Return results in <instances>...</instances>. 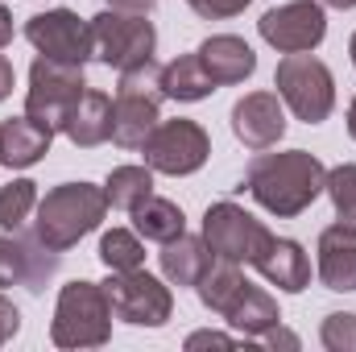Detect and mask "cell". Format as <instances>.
Returning <instances> with one entry per match:
<instances>
[{
	"mask_svg": "<svg viewBox=\"0 0 356 352\" xmlns=\"http://www.w3.org/2000/svg\"><path fill=\"white\" fill-rule=\"evenodd\" d=\"M327 170L315 154L307 150H286V154H257L245 170L249 195L277 220L302 216L319 195H323Z\"/></svg>",
	"mask_w": 356,
	"mask_h": 352,
	"instance_id": "cell-1",
	"label": "cell"
},
{
	"mask_svg": "<svg viewBox=\"0 0 356 352\" xmlns=\"http://www.w3.org/2000/svg\"><path fill=\"white\" fill-rule=\"evenodd\" d=\"M108 211V195L95 182H63L54 191H46L38 199V220H33V237L58 253L75 249L88 232L104 224Z\"/></svg>",
	"mask_w": 356,
	"mask_h": 352,
	"instance_id": "cell-2",
	"label": "cell"
},
{
	"mask_svg": "<svg viewBox=\"0 0 356 352\" xmlns=\"http://www.w3.org/2000/svg\"><path fill=\"white\" fill-rule=\"evenodd\" d=\"M162 63L149 58L133 71H120V88L112 99V141L120 150H141L145 137L162 120Z\"/></svg>",
	"mask_w": 356,
	"mask_h": 352,
	"instance_id": "cell-3",
	"label": "cell"
},
{
	"mask_svg": "<svg viewBox=\"0 0 356 352\" xmlns=\"http://www.w3.org/2000/svg\"><path fill=\"white\" fill-rule=\"evenodd\" d=\"M50 340L58 349H99L112 340V303L104 294V282L75 278L58 290Z\"/></svg>",
	"mask_w": 356,
	"mask_h": 352,
	"instance_id": "cell-4",
	"label": "cell"
},
{
	"mask_svg": "<svg viewBox=\"0 0 356 352\" xmlns=\"http://www.w3.org/2000/svg\"><path fill=\"white\" fill-rule=\"evenodd\" d=\"M88 29H91V58H99L116 75L149 63L154 50H158V29H154V21H145V13L104 8L88 21Z\"/></svg>",
	"mask_w": 356,
	"mask_h": 352,
	"instance_id": "cell-5",
	"label": "cell"
},
{
	"mask_svg": "<svg viewBox=\"0 0 356 352\" xmlns=\"http://www.w3.org/2000/svg\"><path fill=\"white\" fill-rule=\"evenodd\" d=\"M273 88L302 125H323L336 108V79L327 63L311 54H286L273 71Z\"/></svg>",
	"mask_w": 356,
	"mask_h": 352,
	"instance_id": "cell-6",
	"label": "cell"
},
{
	"mask_svg": "<svg viewBox=\"0 0 356 352\" xmlns=\"http://www.w3.org/2000/svg\"><path fill=\"white\" fill-rule=\"evenodd\" d=\"M83 91H88V79H83V67L79 63H58V58L38 54L33 67H29L25 116H33L46 129L63 133V120H67V112L75 108V99Z\"/></svg>",
	"mask_w": 356,
	"mask_h": 352,
	"instance_id": "cell-7",
	"label": "cell"
},
{
	"mask_svg": "<svg viewBox=\"0 0 356 352\" xmlns=\"http://www.w3.org/2000/svg\"><path fill=\"white\" fill-rule=\"evenodd\" d=\"M104 294L112 303V319H124L129 328H162L175 315V294L162 278L145 269H124L104 282Z\"/></svg>",
	"mask_w": 356,
	"mask_h": 352,
	"instance_id": "cell-8",
	"label": "cell"
},
{
	"mask_svg": "<svg viewBox=\"0 0 356 352\" xmlns=\"http://www.w3.org/2000/svg\"><path fill=\"white\" fill-rule=\"evenodd\" d=\"M203 241H207L211 257H224V262H236V265L241 262L253 265L261 257V249L273 241V232H269L253 211H245L241 203L224 199V203H211L203 211Z\"/></svg>",
	"mask_w": 356,
	"mask_h": 352,
	"instance_id": "cell-9",
	"label": "cell"
},
{
	"mask_svg": "<svg viewBox=\"0 0 356 352\" xmlns=\"http://www.w3.org/2000/svg\"><path fill=\"white\" fill-rule=\"evenodd\" d=\"M145 166L154 175H195L207 158H211V137L199 120H158V129L145 137Z\"/></svg>",
	"mask_w": 356,
	"mask_h": 352,
	"instance_id": "cell-10",
	"label": "cell"
},
{
	"mask_svg": "<svg viewBox=\"0 0 356 352\" xmlns=\"http://www.w3.org/2000/svg\"><path fill=\"white\" fill-rule=\"evenodd\" d=\"M257 29L277 54H311L327 38V13L319 0H290L269 8Z\"/></svg>",
	"mask_w": 356,
	"mask_h": 352,
	"instance_id": "cell-11",
	"label": "cell"
},
{
	"mask_svg": "<svg viewBox=\"0 0 356 352\" xmlns=\"http://www.w3.org/2000/svg\"><path fill=\"white\" fill-rule=\"evenodd\" d=\"M25 38L38 54L58 58V63H88L91 58V29L88 21L71 8H46L25 21Z\"/></svg>",
	"mask_w": 356,
	"mask_h": 352,
	"instance_id": "cell-12",
	"label": "cell"
},
{
	"mask_svg": "<svg viewBox=\"0 0 356 352\" xmlns=\"http://www.w3.org/2000/svg\"><path fill=\"white\" fill-rule=\"evenodd\" d=\"M63 253L42 245L33 232L17 228L13 237H0V286H25L29 294H42L46 282L58 273Z\"/></svg>",
	"mask_w": 356,
	"mask_h": 352,
	"instance_id": "cell-13",
	"label": "cell"
},
{
	"mask_svg": "<svg viewBox=\"0 0 356 352\" xmlns=\"http://www.w3.org/2000/svg\"><path fill=\"white\" fill-rule=\"evenodd\" d=\"M232 133L249 150H273L286 137V104L273 91H249L232 104Z\"/></svg>",
	"mask_w": 356,
	"mask_h": 352,
	"instance_id": "cell-14",
	"label": "cell"
},
{
	"mask_svg": "<svg viewBox=\"0 0 356 352\" xmlns=\"http://www.w3.org/2000/svg\"><path fill=\"white\" fill-rule=\"evenodd\" d=\"M54 129H46L33 116H8L0 125V166L8 170H29L50 154Z\"/></svg>",
	"mask_w": 356,
	"mask_h": 352,
	"instance_id": "cell-15",
	"label": "cell"
},
{
	"mask_svg": "<svg viewBox=\"0 0 356 352\" xmlns=\"http://www.w3.org/2000/svg\"><path fill=\"white\" fill-rule=\"evenodd\" d=\"M319 282L340 294L356 290V228L332 224L319 232Z\"/></svg>",
	"mask_w": 356,
	"mask_h": 352,
	"instance_id": "cell-16",
	"label": "cell"
},
{
	"mask_svg": "<svg viewBox=\"0 0 356 352\" xmlns=\"http://www.w3.org/2000/svg\"><path fill=\"white\" fill-rule=\"evenodd\" d=\"M253 265L261 269V278H266L269 286H277V290H286V294H298V290L311 286V257H307V249H302L298 241H290V237H273Z\"/></svg>",
	"mask_w": 356,
	"mask_h": 352,
	"instance_id": "cell-17",
	"label": "cell"
},
{
	"mask_svg": "<svg viewBox=\"0 0 356 352\" xmlns=\"http://www.w3.org/2000/svg\"><path fill=\"white\" fill-rule=\"evenodd\" d=\"M199 58H203L207 75H211L220 88H228V83H245V79L257 71V54H253V46H249L245 38H236V33H216V38H207V42L199 46Z\"/></svg>",
	"mask_w": 356,
	"mask_h": 352,
	"instance_id": "cell-18",
	"label": "cell"
},
{
	"mask_svg": "<svg viewBox=\"0 0 356 352\" xmlns=\"http://www.w3.org/2000/svg\"><path fill=\"white\" fill-rule=\"evenodd\" d=\"M63 133H67V141L79 145V150H95V145H104V141L112 137V99H108L104 91L88 88L79 99H75V108L67 112Z\"/></svg>",
	"mask_w": 356,
	"mask_h": 352,
	"instance_id": "cell-19",
	"label": "cell"
},
{
	"mask_svg": "<svg viewBox=\"0 0 356 352\" xmlns=\"http://www.w3.org/2000/svg\"><path fill=\"white\" fill-rule=\"evenodd\" d=\"M224 319H228V328H232V332H241L245 340H261L269 328H277V323H282V311H277V303H273V294H269V290L253 286V282H245V286H241V294L228 303Z\"/></svg>",
	"mask_w": 356,
	"mask_h": 352,
	"instance_id": "cell-20",
	"label": "cell"
},
{
	"mask_svg": "<svg viewBox=\"0 0 356 352\" xmlns=\"http://www.w3.org/2000/svg\"><path fill=\"white\" fill-rule=\"evenodd\" d=\"M158 262H162V278H166L170 286H195L216 257H211V249H207L203 237H186V232H182V237H175V241L162 245Z\"/></svg>",
	"mask_w": 356,
	"mask_h": 352,
	"instance_id": "cell-21",
	"label": "cell"
},
{
	"mask_svg": "<svg viewBox=\"0 0 356 352\" xmlns=\"http://www.w3.org/2000/svg\"><path fill=\"white\" fill-rule=\"evenodd\" d=\"M216 88H220V83L207 75V67H203L199 50H195V54H182V58H175V63H166V67H162V91H166V99H178V104H199V99H207Z\"/></svg>",
	"mask_w": 356,
	"mask_h": 352,
	"instance_id": "cell-22",
	"label": "cell"
},
{
	"mask_svg": "<svg viewBox=\"0 0 356 352\" xmlns=\"http://www.w3.org/2000/svg\"><path fill=\"white\" fill-rule=\"evenodd\" d=\"M133 224H137V237L154 241V245H166L186 232V216L175 199H162V195H149L133 207Z\"/></svg>",
	"mask_w": 356,
	"mask_h": 352,
	"instance_id": "cell-23",
	"label": "cell"
},
{
	"mask_svg": "<svg viewBox=\"0 0 356 352\" xmlns=\"http://www.w3.org/2000/svg\"><path fill=\"white\" fill-rule=\"evenodd\" d=\"M241 286H245V273H241V265H236V262H224V257H216V262L207 265V273L195 282V294H199V303H203L207 311L224 315V311H228V303L241 294Z\"/></svg>",
	"mask_w": 356,
	"mask_h": 352,
	"instance_id": "cell-24",
	"label": "cell"
},
{
	"mask_svg": "<svg viewBox=\"0 0 356 352\" xmlns=\"http://www.w3.org/2000/svg\"><path fill=\"white\" fill-rule=\"evenodd\" d=\"M104 195H108V207L133 211L141 199L154 195V170L149 166H116L104 182Z\"/></svg>",
	"mask_w": 356,
	"mask_h": 352,
	"instance_id": "cell-25",
	"label": "cell"
},
{
	"mask_svg": "<svg viewBox=\"0 0 356 352\" xmlns=\"http://www.w3.org/2000/svg\"><path fill=\"white\" fill-rule=\"evenodd\" d=\"M99 262L108 273H124V269H141L145 265V245L137 232L129 228H112L99 237Z\"/></svg>",
	"mask_w": 356,
	"mask_h": 352,
	"instance_id": "cell-26",
	"label": "cell"
},
{
	"mask_svg": "<svg viewBox=\"0 0 356 352\" xmlns=\"http://www.w3.org/2000/svg\"><path fill=\"white\" fill-rule=\"evenodd\" d=\"M29 211H38V182L33 178H13L8 186H0V228L4 232L25 228Z\"/></svg>",
	"mask_w": 356,
	"mask_h": 352,
	"instance_id": "cell-27",
	"label": "cell"
},
{
	"mask_svg": "<svg viewBox=\"0 0 356 352\" xmlns=\"http://www.w3.org/2000/svg\"><path fill=\"white\" fill-rule=\"evenodd\" d=\"M323 191L332 195V207H336L340 224L356 228V162H344V166L327 170V182H323Z\"/></svg>",
	"mask_w": 356,
	"mask_h": 352,
	"instance_id": "cell-28",
	"label": "cell"
},
{
	"mask_svg": "<svg viewBox=\"0 0 356 352\" xmlns=\"http://www.w3.org/2000/svg\"><path fill=\"white\" fill-rule=\"evenodd\" d=\"M319 340L327 352H356V315L353 311H332L319 328Z\"/></svg>",
	"mask_w": 356,
	"mask_h": 352,
	"instance_id": "cell-29",
	"label": "cell"
},
{
	"mask_svg": "<svg viewBox=\"0 0 356 352\" xmlns=\"http://www.w3.org/2000/svg\"><path fill=\"white\" fill-rule=\"evenodd\" d=\"M203 21H228V17H236V13H245L253 0H186Z\"/></svg>",
	"mask_w": 356,
	"mask_h": 352,
	"instance_id": "cell-30",
	"label": "cell"
},
{
	"mask_svg": "<svg viewBox=\"0 0 356 352\" xmlns=\"http://www.w3.org/2000/svg\"><path fill=\"white\" fill-rule=\"evenodd\" d=\"M17 332H21V311L13 307V298H4V294H0V349H4Z\"/></svg>",
	"mask_w": 356,
	"mask_h": 352,
	"instance_id": "cell-31",
	"label": "cell"
},
{
	"mask_svg": "<svg viewBox=\"0 0 356 352\" xmlns=\"http://www.w3.org/2000/svg\"><path fill=\"white\" fill-rule=\"evenodd\" d=\"M236 340L232 336H224V332H195V336H186V349H232Z\"/></svg>",
	"mask_w": 356,
	"mask_h": 352,
	"instance_id": "cell-32",
	"label": "cell"
},
{
	"mask_svg": "<svg viewBox=\"0 0 356 352\" xmlns=\"http://www.w3.org/2000/svg\"><path fill=\"white\" fill-rule=\"evenodd\" d=\"M261 340H266L269 349H298V336H290V332H282V323H277V328H269V332L261 336Z\"/></svg>",
	"mask_w": 356,
	"mask_h": 352,
	"instance_id": "cell-33",
	"label": "cell"
},
{
	"mask_svg": "<svg viewBox=\"0 0 356 352\" xmlns=\"http://www.w3.org/2000/svg\"><path fill=\"white\" fill-rule=\"evenodd\" d=\"M158 0H108V8H120V13H149Z\"/></svg>",
	"mask_w": 356,
	"mask_h": 352,
	"instance_id": "cell-34",
	"label": "cell"
},
{
	"mask_svg": "<svg viewBox=\"0 0 356 352\" xmlns=\"http://www.w3.org/2000/svg\"><path fill=\"white\" fill-rule=\"evenodd\" d=\"M13 95V63L0 54V99H8Z\"/></svg>",
	"mask_w": 356,
	"mask_h": 352,
	"instance_id": "cell-35",
	"label": "cell"
},
{
	"mask_svg": "<svg viewBox=\"0 0 356 352\" xmlns=\"http://www.w3.org/2000/svg\"><path fill=\"white\" fill-rule=\"evenodd\" d=\"M8 42H13V13L0 4V50H4Z\"/></svg>",
	"mask_w": 356,
	"mask_h": 352,
	"instance_id": "cell-36",
	"label": "cell"
},
{
	"mask_svg": "<svg viewBox=\"0 0 356 352\" xmlns=\"http://www.w3.org/2000/svg\"><path fill=\"white\" fill-rule=\"evenodd\" d=\"M348 133H353V141H356V95H353V104H348Z\"/></svg>",
	"mask_w": 356,
	"mask_h": 352,
	"instance_id": "cell-37",
	"label": "cell"
},
{
	"mask_svg": "<svg viewBox=\"0 0 356 352\" xmlns=\"http://www.w3.org/2000/svg\"><path fill=\"white\" fill-rule=\"evenodd\" d=\"M323 4H332V8H356V0H323Z\"/></svg>",
	"mask_w": 356,
	"mask_h": 352,
	"instance_id": "cell-38",
	"label": "cell"
},
{
	"mask_svg": "<svg viewBox=\"0 0 356 352\" xmlns=\"http://www.w3.org/2000/svg\"><path fill=\"white\" fill-rule=\"evenodd\" d=\"M348 54H353V67H356V33H353V42H348Z\"/></svg>",
	"mask_w": 356,
	"mask_h": 352,
	"instance_id": "cell-39",
	"label": "cell"
}]
</instances>
